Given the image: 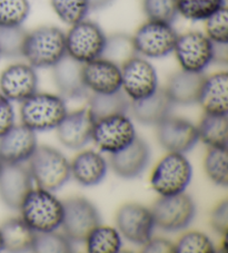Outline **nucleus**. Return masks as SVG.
<instances>
[{
  "label": "nucleus",
  "instance_id": "79ce46f5",
  "mask_svg": "<svg viewBox=\"0 0 228 253\" xmlns=\"http://www.w3.org/2000/svg\"><path fill=\"white\" fill-rule=\"evenodd\" d=\"M144 253H174L175 243L164 238H151L143 246Z\"/></svg>",
  "mask_w": 228,
  "mask_h": 253
},
{
  "label": "nucleus",
  "instance_id": "de8ad7c7",
  "mask_svg": "<svg viewBox=\"0 0 228 253\" xmlns=\"http://www.w3.org/2000/svg\"><path fill=\"white\" fill-rule=\"evenodd\" d=\"M0 57H1V56H0Z\"/></svg>",
  "mask_w": 228,
  "mask_h": 253
},
{
  "label": "nucleus",
  "instance_id": "39448f33",
  "mask_svg": "<svg viewBox=\"0 0 228 253\" xmlns=\"http://www.w3.org/2000/svg\"><path fill=\"white\" fill-rule=\"evenodd\" d=\"M192 177V168L185 155L168 152L152 169L151 184L160 196L185 192Z\"/></svg>",
  "mask_w": 228,
  "mask_h": 253
},
{
  "label": "nucleus",
  "instance_id": "9b49d317",
  "mask_svg": "<svg viewBox=\"0 0 228 253\" xmlns=\"http://www.w3.org/2000/svg\"><path fill=\"white\" fill-rule=\"evenodd\" d=\"M137 137L133 122L126 114L103 117L96 121L91 141L102 152L117 153Z\"/></svg>",
  "mask_w": 228,
  "mask_h": 253
},
{
  "label": "nucleus",
  "instance_id": "ddd939ff",
  "mask_svg": "<svg viewBox=\"0 0 228 253\" xmlns=\"http://www.w3.org/2000/svg\"><path fill=\"white\" fill-rule=\"evenodd\" d=\"M117 230L129 242L144 246L156 228L151 209L138 203H126L116 213Z\"/></svg>",
  "mask_w": 228,
  "mask_h": 253
},
{
  "label": "nucleus",
  "instance_id": "f257e3e1",
  "mask_svg": "<svg viewBox=\"0 0 228 253\" xmlns=\"http://www.w3.org/2000/svg\"><path fill=\"white\" fill-rule=\"evenodd\" d=\"M21 219L36 233L58 230L64 217V206L50 191L33 189L20 204Z\"/></svg>",
  "mask_w": 228,
  "mask_h": 253
},
{
  "label": "nucleus",
  "instance_id": "412c9836",
  "mask_svg": "<svg viewBox=\"0 0 228 253\" xmlns=\"http://www.w3.org/2000/svg\"><path fill=\"white\" fill-rule=\"evenodd\" d=\"M82 65L66 54L52 67L55 85L63 98H84L88 95L82 81Z\"/></svg>",
  "mask_w": 228,
  "mask_h": 253
},
{
  "label": "nucleus",
  "instance_id": "37998d69",
  "mask_svg": "<svg viewBox=\"0 0 228 253\" xmlns=\"http://www.w3.org/2000/svg\"><path fill=\"white\" fill-rule=\"evenodd\" d=\"M228 49L227 43H214V57L213 63H227Z\"/></svg>",
  "mask_w": 228,
  "mask_h": 253
},
{
  "label": "nucleus",
  "instance_id": "2eb2a0df",
  "mask_svg": "<svg viewBox=\"0 0 228 253\" xmlns=\"http://www.w3.org/2000/svg\"><path fill=\"white\" fill-rule=\"evenodd\" d=\"M157 138L168 152L185 154L198 142L197 127L185 119L168 116L157 125Z\"/></svg>",
  "mask_w": 228,
  "mask_h": 253
},
{
  "label": "nucleus",
  "instance_id": "49530a36",
  "mask_svg": "<svg viewBox=\"0 0 228 253\" xmlns=\"http://www.w3.org/2000/svg\"><path fill=\"white\" fill-rule=\"evenodd\" d=\"M2 165H3V163H2L1 159H0V171H1V169H2Z\"/></svg>",
  "mask_w": 228,
  "mask_h": 253
},
{
  "label": "nucleus",
  "instance_id": "f3484780",
  "mask_svg": "<svg viewBox=\"0 0 228 253\" xmlns=\"http://www.w3.org/2000/svg\"><path fill=\"white\" fill-rule=\"evenodd\" d=\"M38 146L36 132L25 125H14L0 136V159L3 164H23Z\"/></svg>",
  "mask_w": 228,
  "mask_h": 253
},
{
  "label": "nucleus",
  "instance_id": "bb28decb",
  "mask_svg": "<svg viewBox=\"0 0 228 253\" xmlns=\"http://www.w3.org/2000/svg\"><path fill=\"white\" fill-rule=\"evenodd\" d=\"M88 107L97 121L112 115L127 114L130 99L122 89L111 94H91L88 98Z\"/></svg>",
  "mask_w": 228,
  "mask_h": 253
},
{
  "label": "nucleus",
  "instance_id": "393cba45",
  "mask_svg": "<svg viewBox=\"0 0 228 253\" xmlns=\"http://www.w3.org/2000/svg\"><path fill=\"white\" fill-rule=\"evenodd\" d=\"M107 172L104 156L93 150L82 151L70 163V175L82 186H95L102 182Z\"/></svg>",
  "mask_w": 228,
  "mask_h": 253
},
{
  "label": "nucleus",
  "instance_id": "1a4fd4ad",
  "mask_svg": "<svg viewBox=\"0 0 228 253\" xmlns=\"http://www.w3.org/2000/svg\"><path fill=\"white\" fill-rule=\"evenodd\" d=\"M64 217L60 228L72 242L85 241L87 235L100 224L99 212L89 200L74 196L63 202Z\"/></svg>",
  "mask_w": 228,
  "mask_h": 253
},
{
  "label": "nucleus",
  "instance_id": "5701e85b",
  "mask_svg": "<svg viewBox=\"0 0 228 253\" xmlns=\"http://www.w3.org/2000/svg\"><path fill=\"white\" fill-rule=\"evenodd\" d=\"M204 78L203 73L181 69L169 77L164 89L174 105H191L198 102Z\"/></svg>",
  "mask_w": 228,
  "mask_h": 253
},
{
  "label": "nucleus",
  "instance_id": "f8f14e48",
  "mask_svg": "<svg viewBox=\"0 0 228 253\" xmlns=\"http://www.w3.org/2000/svg\"><path fill=\"white\" fill-rule=\"evenodd\" d=\"M120 69L121 89L130 102L146 98L158 89L156 69L142 56H134Z\"/></svg>",
  "mask_w": 228,
  "mask_h": 253
},
{
  "label": "nucleus",
  "instance_id": "6ab92c4d",
  "mask_svg": "<svg viewBox=\"0 0 228 253\" xmlns=\"http://www.w3.org/2000/svg\"><path fill=\"white\" fill-rule=\"evenodd\" d=\"M33 189V177L23 164H3L0 171V199L8 208L19 210L20 204Z\"/></svg>",
  "mask_w": 228,
  "mask_h": 253
},
{
  "label": "nucleus",
  "instance_id": "c03bdc74",
  "mask_svg": "<svg viewBox=\"0 0 228 253\" xmlns=\"http://www.w3.org/2000/svg\"><path fill=\"white\" fill-rule=\"evenodd\" d=\"M115 0H88L90 10H100L111 6Z\"/></svg>",
  "mask_w": 228,
  "mask_h": 253
},
{
  "label": "nucleus",
  "instance_id": "4be33fe9",
  "mask_svg": "<svg viewBox=\"0 0 228 253\" xmlns=\"http://www.w3.org/2000/svg\"><path fill=\"white\" fill-rule=\"evenodd\" d=\"M174 104L164 88L157 89L148 97L130 102L129 111L134 119L144 125H158L170 116Z\"/></svg>",
  "mask_w": 228,
  "mask_h": 253
},
{
  "label": "nucleus",
  "instance_id": "e433bc0d",
  "mask_svg": "<svg viewBox=\"0 0 228 253\" xmlns=\"http://www.w3.org/2000/svg\"><path fill=\"white\" fill-rule=\"evenodd\" d=\"M73 242L65 234L52 232L36 233L33 252L37 253H68L73 252Z\"/></svg>",
  "mask_w": 228,
  "mask_h": 253
},
{
  "label": "nucleus",
  "instance_id": "f704fd0d",
  "mask_svg": "<svg viewBox=\"0 0 228 253\" xmlns=\"http://www.w3.org/2000/svg\"><path fill=\"white\" fill-rule=\"evenodd\" d=\"M29 14V0H0V27L23 26Z\"/></svg>",
  "mask_w": 228,
  "mask_h": 253
},
{
  "label": "nucleus",
  "instance_id": "a211bd4d",
  "mask_svg": "<svg viewBox=\"0 0 228 253\" xmlns=\"http://www.w3.org/2000/svg\"><path fill=\"white\" fill-rule=\"evenodd\" d=\"M82 81L91 94H111L121 89V69L104 57L82 65Z\"/></svg>",
  "mask_w": 228,
  "mask_h": 253
},
{
  "label": "nucleus",
  "instance_id": "cd10ccee",
  "mask_svg": "<svg viewBox=\"0 0 228 253\" xmlns=\"http://www.w3.org/2000/svg\"><path fill=\"white\" fill-rule=\"evenodd\" d=\"M198 138L209 147H227L228 117L227 115L205 113L198 126Z\"/></svg>",
  "mask_w": 228,
  "mask_h": 253
},
{
  "label": "nucleus",
  "instance_id": "c9c22d12",
  "mask_svg": "<svg viewBox=\"0 0 228 253\" xmlns=\"http://www.w3.org/2000/svg\"><path fill=\"white\" fill-rule=\"evenodd\" d=\"M143 10L148 20L173 24L179 16L177 0H143Z\"/></svg>",
  "mask_w": 228,
  "mask_h": 253
},
{
  "label": "nucleus",
  "instance_id": "20e7f679",
  "mask_svg": "<svg viewBox=\"0 0 228 253\" xmlns=\"http://www.w3.org/2000/svg\"><path fill=\"white\" fill-rule=\"evenodd\" d=\"M28 162V169L32 174L33 181L43 190L58 191L72 176L69 161L54 147L47 145L37 146Z\"/></svg>",
  "mask_w": 228,
  "mask_h": 253
},
{
  "label": "nucleus",
  "instance_id": "9d476101",
  "mask_svg": "<svg viewBox=\"0 0 228 253\" xmlns=\"http://www.w3.org/2000/svg\"><path fill=\"white\" fill-rule=\"evenodd\" d=\"M173 53L184 71L204 73L213 63L214 42L200 32L178 35Z\"/></svg>",
  "mask_w": 228,
  "mask_h": 253
},
{
  "label": "nucleus",
  "instance_id": "7c9ffc66",
  "mask_svg": "<svg viewBox=\"0 0 228 253\" xmlns=\"http://www.w3.org/2000/svg\"><path fill=\"white\" fill-rule=\"evenodd\" d=\"M178 14L191 21L206 20L226 6V0H177Z\"/></svg>",
  "mask_w": 228,
  "mask_h": 253
},
{
  "label": "nucleus",
  "instance_id": "aec40b11",
  "mask_svg": "<svg viewBox=\"0 0 228 253\" xmlns=\"http://www.w3.org/2000/svg\"><path fill=\"white\" fill-rule=\"evenodd\" d=\"M149 147L144 139L136 137L128 146L111 154L109 163L113 171L122 178L139 176L149 163Z\"/></svg>",
  "mask_w": 228,
  "mask_h": 253
},
{
  "label": "nucleus",
  "instance_id": "a18cd8bd",
  "mask_svg": "<svg viewBox=\"0 0 228 253\" xmlns=\"http://www.w3.org/2000/svg\"><path fill=\"white\" fill-rule=\"evenodd\" d=\"M3 250V242H2V237H1V232H0V251Z\"/></svg>",
  "mask_w": 228,
  "mask_h": 253
},
{
  "label": "nucleus",
  "instance_id": "473e14b6",
  "mask_svg": "<svg viewBox=\"0 0 228 253\" xmlns=\"http://www.w3.org/2000/svg\"><path fill=\"white\" fill-rule=\"evenodd\" d=\"M27 30L23 26L0 27V56L6 58L23 57Z\"/></svg>",
  "mask_w": 228,
  "mask_h": 253
},
{
  "label": "nucleus",
  "instance_id": "c756f323",
  "mask_svg": "<svg viewBox=\"0 0 228 253\" xmlns=\"http://www.w3.org/2000/svg\"><path fill=\"white\" fill-rule=\"evenodd\" d=\"M137 55L134 46L133 37L128 34L117 33L107 36L102 57L111 60L121 67L126 62Z\"/></svg>",
  "mask_w": 228,
  "mask_h": 253
},
{
  "label": "nucleus",
  "instance_id": "a19ab883",
  "mask_svg": "<svg viewBox=\"0 0 228 253\" xmlns=\"http://www.w3.org/2000/svg\"><path fill=\"white\" fill-rule=\"evenodd\" d=\"M15 125V112L9 99L0 94V136Z\"/></svg>",
  "mask_w": 228,
  "mask_h": 253
},
{
  "label": "nucleus",
  "instance_id": "423d86ee",
  "mask_svg": "<svg viewBox=\"0 0 228 253\" xmlns=\"http://www.w3.org/2000/svg\"><path fill=\"white\" fill-rule=\"evenodd\" d=\"M107 36L95 21L84 19L70 26L66 34V51L79 63H88L102 57Z\"/></svg>",
  "mask_w": 228,
  "mask_h": 253
},
{
  "label": "nucleus",
  "instance_id": "a878e982",
  "mask_svg": "<svg viewBox=\"0 0 228 253\" xmlns=\"http://www.w3.org/2000/svg\"><path fill=\"white\" fill-rule=\"evenodd\" d=\"M3 250L33 252L36 232L23 219H10L0 226Z\"/></svg>",
  "mask_w": 228,
  "mask_h": 253
},
{
  "label": "nucleus",
  "instance_id": "6e6552de",
  "mask_svg": "<svg viewBox=\"0 0 228 253\" xmlns=\"http://www.w3.org/2000/svg\"><path fill=\"white\" fill-rule=\"evenodd\" d=\"M157 228L166 232H178L185 230L194 220L195 203L185 192L160 196L151 209Z\"/></svg>",
  "mask_w": 228,
  "mask_h": 253
},
{
  "label": "nucleus",
  "instance_id": "4468645a",
  "mask_svg": "<svg viewBox=\"0 0 228 253\" xmlns=\"http://www.w3.org/2000/svg\"><path fill=\"white\" fill-rule=\"evenodd\" d=\"M36 68L28 63H15L0 74V94L10 102H24L37 93Z\"/></svg>",
  "mask_w": 228,
  "mask_h": 253
},
{
  "label": "nucleus",
  "instance_id": "0eeeda50",
  "mask_svg": "<svg viewBox=\"0 0 228 253\" xmlns=\"http://www.w3.org/2000/svg\"><path fill=\"white\" fill-rule=\"evenodd\" d=\"M131 37L138 56L157 59L173 53L178 34L173 24L147 20Z\"/></svg>",
  "mask_w": 228,
  "mask_h": 253
},
{
  "label": "nucleus",
  "instance_id": "f03ea898",
  "mask_svg": "<svg viewBox=\"0 0 228 253\" xmlns=\"http://www.w3.org/2000/svg\"><path fill=\"white\" fill-rule=\"evenodd\" d=\"M66 34L55 26L27 32L23 57L34 68H52L66 56Z\"/></svg>",
  "mask_w": 228,
  "mask_h": 253
},
{
  "label": "nucleus",
  "instance_id": "4c0bfd02",
  "mask_svg": "<svg viewBox=\"0 0 228 253\" xmlns=\"http://www.w3.org/2000/svg\"><path fill=\"white\" fill-rule=\"evenodd\" d=\"M177 253H213L215 247L207 235L198 231H190L175 243Z\"/></svg>",
  "mask_w": 228,
  "mask_h": 253
},
{
  "label": "nucleus",
  "instance_id": "72a5a7b5",
  "mask_svg": "<svg viewBox=\"0 0 228 253\" xmlns=\"http://www.w3.org/2000/svg\"><path fill=\"white\" fill-rule=\"evenodd\" d=\"M50 5L57 17L69 26L86 19L90 11L88 0H50Z\"/></svg>",
  "mask_w": 228,
  "mask_h": 253
},
{
  "label": "nucleus",
  "instance_id": "c85d7f7f",
  "mask_svg": "<svg viewBox=\"0 0 228 253\" xmlns=\"http://www.w3.org/2000/svg\"><path fill=\"white\" fill-rule=\"evenodd\" d=\"M85 242L89 253H117L122 246L120 233L117 229L100 224L90 231Z\"/></svg>",
  "mask_w": 228,
  "mask_h": 253
},
{
  "label": "nucleus",
  "instance_id": "2f4dec72",
  "mask_svg": "<svg viewBox=\"0 0 228 253\" xmlns=\"http://www.w3.org/2000/svg\"><path fill=\"white\" fill-rule=\"evenodd\" d=\"M205 172L210 181L216 185H228L227 147H209L204 160Z\"/></svg>",
  "mask_w": 228,
  "mask_h": 253
},
{
  "label": "nucleus",
  "instance_id": "b1692460",
  "mask_svg": "<svg viewBox=\"0 0 228 253\" xmlns=\"http://www.w3.org/2000/svg\"><path fill=\"white\" fill-rule=\"evenodd\" d=\"M205 113L227 115L228 113V74L218 72L204 78L198 102Z\"/></svg>",
  "mask_w": 228,
  "mask_h": 253
},
{
  "label": "nucleus",
  "instance_id": "7ed1b4c3",
  "mask_svg": "<svg viewBox=\"0 0 228 253\" xmlns=\"http://www.w3.org/2000/svg\"><path fill=\"white\" fill-rule=\"evenodd\" d=\"M67 113L65 99L48 93H35L21 102L20 106L21 124L35 132L57 128Z\"/></svg>",
  "mask_w": 228,
  "mask_h": 253
},
{
  "label": "nucleus",
  "instance_id": "dca6fc26",
  "mask_svg": "<svg viewBox=\"0 0 228 253\" xmlns=\"http://www.w3.org/2000/svg\"><path fill=\"white\" fill-rule=\"evenodd\" d=\"M96 120L89 107L67 113L57 126V136L64 146L70 150H79L91 141Z\"/></svg>",
  "mask_w": 228,
  "mask_h": 253
},
{
  "label": "nucleus",
  "instance_id": "ea45409f",
  "mask_svg": "<svg viewBox=\"0 0 228 253\" xmlns=\"http://www.w3.org/2000/svg\"><path fill=\"white\" fill-rule=\"evenodd\" d=\"M210 225L217 233L226 235L228 232V201H222L210 215Z\"/></svg>",
  "mask_w": 228,
  "mask_h": 253
},
{
  "label": "nucleus",
  "instance_id": "58836bf2",
  "mask_svg": "<svg viewBox=\"0 0 228 253\" xmlns=\"http://www.w3.org/2000/svg\"><path fill=\"white\" fill-rule=\"evenodd\" d=\"M205 21V35L214 43H228V10L224 6Z\"/></svg>",
  "mask_w": 228,
  "mask_h": 253
}]
</instances>
